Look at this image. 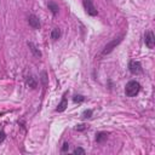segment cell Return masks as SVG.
<instances>
[{
  "mask_svg": "<svg viewBox=\"0 0 155 155\" xmlns=\"http://www.w3.org/2000/svg\"><path fill=\"white\" fill-rule=\"evenodd\" d=\"M91 115H92V110L91 109H87V110H85L82 113V117L84 119H88V117H91Z\"/></svg>",
  "mask_w": 155,
  "mask_h": 155,
  "instance_id": "4fadbf2b",
  "label": "cell"
},
{
  "mask_svg": "<svg viewBox=\"0 0 155 155\" xmlns=\"http://www.w3.org/2000/svg\"><path fill=\"white\" fill-rule=\"evenodd\" d=\"M5 137H6V134H5V132L4 131H0V144L4 142V139H5Z\"/></svg>",
  "mask_w": 155,
  "mask_h": 155,
  "instance_id": "e0dca14e",
  "label": "cell"
},
{
  "mask_svg": "<svg viewBox=\"0 0 155 155\" xmlns=\"http://www.w3.org/2000/svg\"><path fill=\"white\" fill-rule=\"evenodd\" d=\"M47 6H48V10L56 16L57 13H58V11H59V7H58V5L57 4H54V2H52V1H50L48 4H47Z\"/></svg>",
  "mask_w": 155,
  "mask_h": 155,
  "instance_id": "ba28073f",
  "label": "cell"
},
{
  "mask_svg": "<svg viewBox=\"0 0 155 155\" xmlns=\"http://www.w3.org/2000/svg\"><path fill=\"white\" fill-rule=\"evenodd\" d=\"M61 29L59 28H54L52 31H51V38L53 39V40H57V39H59L61 38Z\"/></svg>",
  "mask_w": 155,
  "mask_h": 155,
  "instance_id": "8fae6325",
  "label": "cell"
},
{
  "mask_svg": "<svg viewBox=\"0 0 155 155\" xmlns=\"http://www.w3.org/2000/svg\"><path fill=\"white\" fill-rule=\"evenodd\" d=\"M68 149H69V144L68 143H64L63 144V148H62V151H67Z\"/></svg>",
  "mask_w": 155,
  "mask_h": 155,
  "instance_id": "ac0fdd59",
  "label": "cell"
},
{
  "mask_svg": "<svg viewBox=\"0 0 155 155\" xmlns=\"http://www.w3.org/2000/svg\"><path fill=\"white\" fill-rule=\"evenodd\" d=\"M67 105H68V102H67V98H65V94H64L63 98H62V102H61V103L58 104V107H57V111H63V110H65Z\"/></svg>",
  "mask_w": 155,
  "mask_h": 155,
  "instance_id": "9c48e42d",
  "label": "cell"
},
{
  "mask_svg": "<svg viewBox=\"0 0 155 155\" xmlns=\"http://www.w3.org/2000/svg\"><path fill=\"white\" fill-rule=\"evenodd\" d=\"M28 46H29L30 51L33 52V54H34L35 57H41V52L39 51V48H38L33 42H28Z\"/></svg>",
  "mask_w": 155,
  "mask_h": 155,
  "instance_id": "52a82bcc",
  "label": "cell"
},
{
  "mask_svg": "<svg viewBox=\"0 0 155 155\" xmlns=\"http://www.w3.org/2000/svg\"><path fill=\"white\" fill-rule=\"evenodd\" d=\"M28 22H29V25L34 29H39L41 27V23H40V19L35 16V15H29L28 17Z\"/></svg>",
  "mask_w": 155,
  "mask_h": 155,
  "instance_id": "8992f818",
  "label": "cell"
},
{
  "mask_svg": "<svg viewBox=\"0 0 155 155\" xmlns=\"http://www.w3.org/2000/svg\"><path fill=\"white\" fill-rule=\"evenodd\" d=\"M85 98L82 97V96H80V94H76V96H74V98H73V101L75 102V103H80V102H82Z\"/></svg>",
  "mask_w": 155,
  "mask_h": 155,
  "instance_id": "5bb4252c",
  "label": "cell"
},
{
  "mask_svg": "<svg viewBox=\"0 0 155 155\" xmlns=\"http://www.w3.org/2000/svg\"><path fill=\"white\" fill-rule=\"evenodd\" d=\"M121 40H122V35L121 36H119V38H116V39H114V40H111L108 45H105V47H104V50L102 51V54L104 56V54H108V53H110L115 47H116V45H119L120 42H121Z\"/></svg>",
  "mask_w": 155,
  "mask_h": 155,
  "instance_id": "7a4b0ae2",
  "label": "cell"
},
{
  "mask_svg": "<svg viewBox=\"0 0 155 155\" xmlns=\"http://www.w3.org/2000/svg\"><path fill=\"white\" fill-rule=\"evenodd\" d=\"M82 4H84V7H85V11L90 16H97L98 11L93 5V0H82Z\"/></svg>",
  "mask_w": 155,
  "mask_h": 155,
  "instance_id": "3957f363",
  "label": "cell"
},
{
  "mask_svg": "<svg viewBox=\"0 0 155 155\" xmlns=\"http://www.w3.org/2000/svg\"><path fill=\"white\" fill-rule=\"evenodd\" d=\"M140 91V84L138 81H128L126 84V87H125V93L127 97H134L138 94V92Z\"/></svg>",
  "mask_w": 155,
  "mask_h": 155,
  "instance_id": "6da1fadb",
  "label": "cell"
},
{
  "mask_svg": "<svg viewBox=\"0 0 155 155\" xmlns=\"http://www.w3.org/2000/svg\"><path fill=\"white\" fill-rule=\"evenodd\" d=\"M27 85H28L29 87H31V88H35V87L38 86V82H36L35 78L30 75V76H28V78H27Z\"/></svg>",
  "mask_w": 155,
  "mask_h": 155,
  "instance_id": "30bf717a",
  "label": "cell"
},
{
  "mask_svg": "<svg viewBox=\"0 0 155 155\" xmlns=\"http://www.w3.org/2000/svg\"><path fill=\"white\" fill-rule=\"evenodd\" d=\"M144 42L149 48H153L155 46V35L151 30H149L144 34Z\"/></svg>",
  "mask_w": 155,
  "mask_h": 155,
  "instance_id": "277c9868",
  "label": "cell"
},
{
  "mask_svg": "<svg viewBox=\"0 0 155 155\" xmlns=\"http://www.w3.org/2000/svg\"><path fill=\"white\" fill-rule=\"evenodd\" d=\"M107 137H108V133H105V132H99V133H97L96 140H97L98 143H102L104 139H107Z\"/></svg>",
  "mask_w": 155,
  "mask_h": 155,
  "instance_id": "7c38bea8",
  "label": "cell"
},
{
  "mask_svg": "<svg viewBox=\"0 0 155 155\" xmlns=\"http://www.w3.org/2000/svg\"><path fill=\"white\" fill-rule=\"evenodd\" d=\"M41 76H42V78H41L42 84H44V85H47V80H46V73H45V71H42V73H41Z\"/></svg>",
  "mask_w": 155,
  "mask_h": 155,
  "instance_id": "9a60e30c",
  "label": "cell"
},
{
  "mask_svg": "<svg viewBox=\"0 0 155 155\" xmlns=\"http://www.w3.org/2000/svg\"><path fill=\"white\" fill-rule=\"evenodd\" d=\"M128 69L133 75H138L142 73V65L138 61H131L128 63Z\"/></svg>",
  "mask_w": 155,
  "mask_h": 155,
  "instance_id": "5b68a950",
  "label": "cell"
},
{
  "mask_svg": "<svg viewBox=\"0 0 155 155\" xmlns=\"http://www.w3.org/2000/svg\"><path fill=\"white\" fill-rule=\"evenodd\" d=\"M85 128H86L85 125H78V126H76V130H79V131H82V130H85Z\"/></svg>",
  "mask_w": 155,
  "mask_h": 155,
  "instance_id": "d6986e66",
  "label": "cell"
},
{
  "mask_svg": "<svg viewBox=\"0 0 155 155\" xmlns=\"http://www.w3.org/2000/svg\"><path fill=\"white\" fill-rule=\"evenodd\" d=\"M74 154H85V150L82 148H76L74 149Z\"/></svg>",
  "mask_w": 155,
  "mask_h": 155,
  "instance_id": "2e32d148",
  "label": "cell"
}]
</instances>
